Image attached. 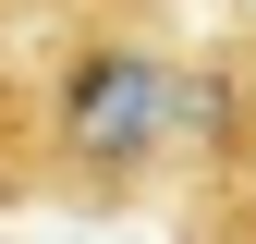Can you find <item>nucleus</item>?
<instances>
[{
    "label": "nucleus",
    "instance_id": "f257e3e1",
    "mask_svg": "<svg viewBox=\"0 0 256 244\" xmlns=\"http://www.w3.org/2000/svg\"><path fill=\"white\" fill-rule=\"evenodd\" d=\"M183 122H196V61L134 12H74L24 61V196L134 208L183 171Z\"/></svg>",
    "mask_w": 256,
    "mask_h": 244
}]
</instances>
